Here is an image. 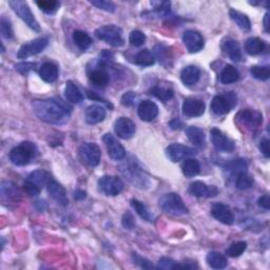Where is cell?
Returning <instances> with one entry per match:
<instances>
[{
    "label": "cell",
    "mask_w": 270,
    "mask_h": 270,
    "mask_svg": "<svg viewBox=\"0 0 270 270\" xmlns=\"http://www.w3.org/2000/svg\"><path fill=\"white\" fill-rule=\"evenodd\" d=\"M175 265H177V262L174 260L169 258H162L157 263V268L169 270V269H174Z\"/></svg>",
    "instance_id": "obj_50"
},
{
    "label": "cell",
    "mask_w": 270,
    "mask_h": 270,
    "mask_svg": "<svg viewBox=\"0 0 270 270\" xmlns=\"http://www.w3.org/2000/svg\"><path fill=\"white\" fill-rule=\"evenodd\" d=\"M120 172L125 175V178L138 188H146L149 185L147 174L136 163H128L120 166Z\"/></svg>",
    "instance_id": "obj_5"
},
{
    "label": "cell",
    "mask_w": 270,
    "mask_h": 270,
    "mask_svg": "<svg viewBox=\"0 0 270 270\" xmlns=\"http://www.w3.org/2000/svg\"><path fill=\"white\" fill-rule=\"evenodd\" d=\"M183 41L190 53H198L204 48V38L198 31L188 30L183 35Z\"/></svg>",
    "instance_id": "obj_15"
},
{
    "label": "cell",
    "mask_w": 270,
    "mask_h": 270,
    "mask_svg": "<svg viewBox=\"0 0 270 270\" xmlns=\"http://www.w3.org/2000/svg\"><path fill=\"white\" fill-rule=\"evenodd\" d=\"M238 104V96L235 92H225L214 96L210 108L216 115L229 113Z\"/></svg>",
    "instance_id": "obj_4"
},
{
    "label": "cell",
    "mask_w": 270,
    "mask_h": 270,
    "mask_svg": "<svg viewBox=\"0 0 270 270\" xmlns=\"http://www.w3.org/2000/svg\"><path fill=\"white\" fill-rule=\"evenodd\" d=\"M260 150L261 152L264 154L265 157H269L270 156V152H269V141L267 138H264V140H262L260 143Z\"/></svg>",
    "instance_id": "obj_56"
},
{
    "label": "cell",
    "mask_w": 270,
    "mask_h": 270,
    "mask_svg": "<svg viewBox=\"0 0 270 270\" xmlns=\"http://www.w3.org/2000/svg\"><path fill=\"white\" fill-rule=\"evenodd\" d=\"M253 186V179L247 172H240L237 175L236 187L240 190H247Z\"/></svg>",
    "instance_id": "obj_40"
},
{
    "label": "cell",
    "mask_w": 270,
    "mask_h": 270,
    "mask_svg": "<svg viewBox=\"0 0 270 270\" xmlns=\"http://www.w3.org/2000/svg\"><path fill=\"white\" fill-rule=\"evenodd\" d=\"M89 79L92 84L97 87H106L110 82V76H109L105 69L98 67L96 69H92V71L89 72Z\"/></svg>",
    "instance_id": "obj_28"
},
{
    "label": "cell",
    "mask_w": 270,
    "mask_h": 270,
    "mask_svg": "<svg viewBox=\"0 0 270 270\" xmlns=\"http://www.w3.org/2000/svg\"><path fill=\"white\" fill-rule=\"evenodd\" d=\"M229 15L231 19L235 21V23L239 26V28L242 29L243 31H249L251 29L250 20L247 15H245V14L231 9L229 12Z\"/></svg>",
    "instance_id": "obj_35"
},
{
    "label": "cell",
    "mask_w": 270,
    "mask_h": 270,
    "mask_svg": "<svg viewBox=\"0 0 270 270\" xmlns=\"http://www.w3.org/2000/svg\"><path fill=\"white\" fill-rule=\"evenodd\" d=\"M266 43L258 37H250L245 42V51L250 55H258L265 51Z\"/></svg>",
    "instance_id": "obj_31"
},
{
    "label": "cell",
    "mask_w": 270,
    "mask_h": 270,
    "mask_svg": "<svg viewBox=\"0 0 270 270\" xmlns=\"http://www.w3.org/2000/svg\"><path fill=\"white\" fill-rule=\"evenodd\" d=\"M106 109L99 105H92L86 110V121L90 125H96L106 119Z\"/></svg>",
    "instance_id": "obj_23"
},
{
    "label": "cell",
    "mask_w": 270,
    "mask_h": 270,
    "mask_svg": "<svg viewBox=\"0 0 270 270\" xmlns=\"http://www.w3.org/2000/svg\"><path fill=\"white\" fill-rule=\"evenodd\" d=\"M238 120L247 129L252 130V129L259 128L262 125L263 115L257 110H251V109H245V110L240 111L239 113Z\"/></svg>",
    "instance_id": "obj_12"
},
{
    "label": "cell",
    "mask_w": 270,
    "mask_h": 270,
    "mask_svg": "<svg viewBox=\"0 0 270 270\" xmlns=\"http://www.w3.org/2000/svg\"><path fill=\"white\" fill-rule=\"evenodd\" d=\"M104 143L108 150V154L114 160H120L126 156V150L120 145V143L116 138L110 134L107 133L104 136Z\"/></svg>",
    "instance_id": "obj_14"
},
{
    "label": "cell",
    "mask_w": 270,
    "mask_h": 270,
    "mask_svg": "<svg viewBox=\"0 0 270 270\" xmlns=\"http://www.w3.org/2000/svg\"><path fill=\"white\" fill-rule=\"evenodd\" d=\"M0 191H1V199L3 203H18L21 199L18 187L12 181H2L1 186H0Z\"/></svg>",
    "instance_id": "obj_21"
},
{
    "label": "cell",
    "mask_w": 270,
    "mask_h": 270,
    "mask_svg": "<svg viewBox=\"0 0 270 270\" xmlns=\"http://www.w3.org/2000/svg\"><path fill=\"white\" fill-rule=\"evenodd\" d=\"M159 206L166 213L171 215H185L189 210L178 193H167L159 200Z\"/></svg>",
    "instance_id": "obj_3"
},
{
    "label": "cell",
    "mask_w": 270,
    "mask_h": 270,
    "mask_svg": "<svg viewBox=\"0 0 270 270\" xmlns=\"http://www.w3.org/2000/svg\"><path fill=\"white\" fill-rule=\"evenodd\" d=\"M151 94L159 100H162L163 103H167V101H169L173 98L174 92L170 84L159 83L151 90Z\"/></svg>",
    "instance_id": "obj_25"
},
{
    "label": "cell",
    "mask_w": 270,
    "mask_h": 270,
    "mask_svg": "<svg viewBox=\"0 0 270 270\" xmlns=\"http://www.w3.org/2000/svg\"><path fill=\"white\" fill-rule=\"evenodd\" d=\"M227 169L233 174L238 175L240 172H246L247 163L245 162V159H235L227 165Z\"/></svg>",
    "instance_id": "obj_44"
},
{
    "label": "cell",
    "mask_w": 270,
    "mask_h": 270,
    "mask_svg": "<svg viewBox=\"0 0 270 270\" xmlns=\"http://www.w3.org/2000/svg\"><path fill=\"white\" fill-rule=\"evenodd\" d=\"M169 48H167L164 45H158L155 47V55L158 58L159 62L165 64L166 61H169L171 60V55L169 52Z\"/></svg>",
    "instance_id": "obj_45"
},
{
    "label": "cell",
    "mask_w": 270,
    "mask_h": 270,
    "mask_svg": "<svg viewBox=\"0 0 270 270\" xmlns=\"http://www.w3.org/2000/svg\"><path fill=\"white\" fill-rule=\"evenodd\" d=\"M73 196H74V199L76 201H83V200L86 199L87 193L83 190H76V191H74V194H73Z\"/></svg>",
    "instance_id": "obj_59"
},
{
    "label": "cell",
    "mask_w": 270,
    "mask_h": 270,
    "mask_svg": "<svg viewBox=\"0 0 270 270\" xmlns=\"http://www.w3.org/2000/svg\"><path fill=\"white\" fill-rule=\"evenodd\" d=\"M170 127L174 130H177V129H180L181 127H183V123H181V121L178 119H175L173 120L171 122H170Z\"/></svg>",
    "instance_id": "obj_60"
},
{
    "label": "cell",
    "mask_w": 270,
    "mask_h": 270,
    "mask_svg": "<svg viewBox=\"0 0 270 270\" xmlns=\"http://www.w3.org/2000/svg\"><path fill=\"white\" fill-rule=\"evenodd\" d=\"M136 94L134 92H127L121 97V104L125 107H132L135 104Z\"/></svg>",
    "instance_id": "obj_51"
},
{
    "label": "cell",
    "mask_w": 270,
    "mask_h": 270,
    "mask_svg": "<svg viewBox=\"0 0 270 270\" xmlns=\"http://www.w3.org/2000/svg\"><path fill=\"white\" fill-rule=\"evenodd\" d=\"M33 111L36 116L42 121L54 125H62L65 123L71 115V108L57 99H41L35 100L33 105Z\"/></svg>",
    "instance_id": "obj_1"
},
{
    "label": "cell",
    "mask_w": 270,
    "mask_h": 270,
    "mask_svg": "<svg viewBox=\"0 0 270 270\" xmlns=\"http://www.w3.org/2000/svg\"><path fill=\"white\" fill-rule=\"evenodd\" d=\"M155 56L149 50H143L135 56V63L141 67H150L154 64Z\"/></svg>",
    "instance_id": "obj_38"
},
{
    "label": "cell",
    "mask_w": 270,
    "mask_h": 270,
    "mask_svg": "<svg viewBox=\"0 0 270 270\" xmlns=\"http://www.w3.org/2000/svg\"><path fill=\"white\" fill-rule=\"evenodd\" d=\"M73 41H74L78 49L82 51L88 50L93 43V40L89 36V34H87L86 32L80 30H77L73 33Z\"/></svg>",
    "instance_id": "obj_34"
},
{
    "label": "cell",
    "mask_w": 270,
    "mask_h": 270,
    "mask_svg": "<svg viewBox=\"0 0 270 270\" xmlns=\"http://www.w3.org/2000/svg\"><path fill=\"white\" fill-rule=\"evenodd\" d=\"M186 134H187V137L189 138V141H190L194 146H196V147L203 148L204 146H205L206 136H205V133H204L203 129L191 126L187 128Z\"/></svg>",
    "instance_id": "obj_26"
},
{
    "label": "cell",
    "mask_w": 270,
    "mask_h": 270,
    "mask_svg": "<svg viewBox=\"0 0 270 270\" xmlns=\"http://www.w3.org/2000/svg\"><path fill=\"white\" fill-rule=\"evenodd\" d=\"M167 155L173 163H178L180 160H183L187 157H190L195 155L196 151L187 146L180 144H172L166 150Z\"/></svg>",
    "instance_id": "obj_13"
},
{
    "label": "cell",
    "mask_w": 270,
    "mask_h": 270,
    "mask_svg": "<svg viewBox=\"0 0 270 270\" xmlns=\"http://www.w3.org/2000/svg\"><path fill=\"white\" fill-rule=\"evenodd\" d=\"M87 95H88V97H89L90 99H93V100H100V101H103L104 104H106L108 107L113 108V106H112L111 104H109L107 100H105V99H103L101 97H99L98 95H96V94L94 93V92H92V91H88V92H87Z\"/></svg>",
    "instance_id": "obj_58"
},
{
    "label": "cell",
    "mask_w": 270,
    "mask_h": 270,
    "mask_svg": "<svg viewBox=\"0 0 270 270\" xmlns=\"http://www.w3.org/2000/svg\"><path fill=\"white\" fill-rule=\"evenodd\" d=\"M64 95L65 98H67L68 101L73 104H79L82 103L84 96L82 92L78 89V87L72 82V80H69L65 84V89H64Z\"/></svg>",
    "instance_id": "obj_29"
},
{
    "label": "cell",
    "mask_w": 270,
    "mask_h": 270,
    "mask_svg": "<svg viewBox=\"0 0 270 270\" xmlns=\"http://www.w3.org/2000/svg\"><path fill=\"white\" fill-rule=\"evenodd\" d=\"M258 205L262 208H264L266 210H268L270 208V199H269V195H263L261 196V198L259 199L258 201Z\"/></svg>",
    "instance_id": "obj_57"
},
{
    "label": "cell",
    "mask_w": 270,
    "mask_h": 270,
    "mask_svg": "<svg viewBox=\"0 0 270 270\" xmlns=\"http://www.w3.org/2000/svg\"><path fill=\"white\" fill-rule=\"evenodd\" d=\"M129 41L133 47H141L146 41V36L142 31L134 30L129 36Z\"/></svg>",
    "instance_id": "obj_46"
},
{
    "label": "cell",
    "mask_w": 270,
    "mask_h": 270,
    "mask_svg": "<svg viewBox=\"0 0 270 270\" xmlns=\"http://www.w3.org/2000/svg\"><path fill=\"white\" fill-rule=\"evenodd\" d=\"M121 223H122L123 227H125L126 229H133L135 227L134 217L131 212H126L125 214H123Z\"/></svg>",
    "instance_id": "obj_52"
},
{
    "label": "cell",
    "mask_w": 270,
    "mask_h": 270,
    "mask_svg": "<svg viewBox=\"0 0 270 270\" xmlns=\"http://www.w3.org/2000/svg\"><path fill=\"white\" fill-rule=\"evenodd\" d=\"M201 77V70L195 65H188L180 72V79L186 86H193L199 82Z\"/></svg>",
    "instance_id": "obj_24"
},
{
    "label": "cell",
    "mask_w": 270,
    "mask_h": 270,
    "mask_svg": "<svg viewBox=\"0 0 270 270\" xmlns=\"http://www.w3.org/2000/svg\"><path fill=\"white\" fill-rule=\"evenodd\" d=\"M250 73L254 78L260 80H267L270 76V68L268 65H253Z\"/></svg>",
    "instance_id": "obj_43"
},
{
    "label": "cell",
    "mask_w": 270,
    "mask_h": 270,
    "mask_svg": "<svg viewBox=\"0 0 270 270\" xmlns=\"http://www.w3.org/2000/svg\"><path fill=\"white\" fill-rule=\"evenodd\" d=\"M36 4L42 12L47 14L55 13L60 6V3L56 0H39V1H36Z\"/></svg>",
    "instance_id": "obj_41"
},
{
    "label": "cell",
    "mask_w": 270,
    "mask_h": 270,
    "mask_svg": "<svg viewBox=\"0 0 270 270\" xmlns=\"http://www.w3.org/2000/svg\"><path fill=\"white\" fill-rule=\"evenodd\" d=\"M137 113L144 121H151L158 115V107L151 100H143L138 106Z\"/></svg>",
    "instance_id": "obj_22"
},
{
    "label": "cell",
    "mask_w": 270,
    "mask_h": 270,
    "mask_svg": "<svg viewBox=\"0 0 270 270\" xmlns=\"http://www.w3.org/2000/svg\"><path fill=\"white\" fill-rule=\"evenodd\" d=\"M207 264L213 269H223L227 266V259L223 254L212 251L207 254Z\"/></svg>",
    "instance_id": "obj_36"
},
{
    "label": "cell",
    "mask_w": 270,
    "mask_h": 270,
    "mask_svg": "<svg viewBox=\"0 0 270 270\" xmlns=\"http://www.w3.org/2000/svg\"><path fill=\"white\" fill-rule=\"evenodd\" d=\"M210 134H211V141H212L214 148L217 151L227 152V153L235 151L236 149L235 142H233L228 136H226L221 130H218L216 128L211 129Z\"/></svg>",
    "instance_id": "obj_11"
},
{
    "label": "cell",
    "mask_w": 270,
    "mask_h": 270,
    "mask_svg": "<svg viewBox=\"0 0 270 270\" xmlns=\"http://www.w3.org/2000/svg\"><path fill=\"white\" fill-rule=\"evenodd\" d=\"M181 170L187 178H192L201 172V165L198 159L187 158L181 165Z\"/></svg>",
    "instance_id": "obj_33"
},
{
    "label": "cell",
    "mask_w": 270,
    "mask_h": 270,
    "mask_svg": "<svg viewBox=\"0 0 270 270\" xmlns=\"http://www.w3.org/2000/svg\"><path fill=\"white\" fill-rule=\"evenodd\" d=\"M94 6H97L98 9L107 12H114L116 10V5L112 1H107V0H97V1H91Z\"/></svg>",
    "instance_id": "obj_49"
},
{
    "label": "cell",
    "mask_w": 270,
    "mask_h": 270,
    "mask_svg": "<svg viewBox=\"0 0 270 270\" xmlns=\"http://www.w3.org/2000/svg\"><path fill=\"white\" fill-rule=\"evenodd\" d=\"M9 4L13 9V11L17 14V16H19L21 19H23L25 23L32 29V30L37 31V32L40 30L39 24L37 23V20L35 19L34 15L26 1L15 0V1H10Z\"/></svg>",
    "instance_id": "obj_7"
},
{
    "label": "cell",
    "mask_w": 270,
    "mask_h": 270,
    "mask_svg": "<svg viewBox=\"0 0 270 270\" xmlns=\"http://www.w3.org/2000/svg\"><path fill=\"white\" fill-rule=\"evenodd\" d=\"M151 4L154 6V9L158 12V13H162V14H167L168 12H169V9H170V2L168 1H153L151 2Z\"/></svg>",
    "instance_id": "obj_54"
},
{
    "label": "cell",
    "mask_w": 270,
    "mask_h": 270,
    "mask_svg": "<svg viewBox=\"0 0 270 270\" xmlns=\"http://www.w3.org/2000/svg\"><path fill=\"white\" fill-rule=\"evenodd\" d=\"M264 28H265V31L268 33L269 32V13H266L265 14V17H264Z\"/></svg>",
    "instance_id": "obj_61"
},
{
    "label": "cell",
    "mask_w": 270,
    "mask_h": 270,
    "mask_svg": "<svg viewBox=\"0 0 270 270\" xmlns=\"http://www.w3.org/2000/svg\"><path fill=\"white\" fill-rule=\"evenodd\" d=\"M211 214L215 220L225 225H232L235 223V214L228 206L224 205L222 203L214 204L212 209H211Z\"/></svg>",
    "instance_id": "obj_19"
},
{
    "label": "cell",
    "mask_w": 270,
    "mask_h": 270,
    "mask_svg": "<svg viewBox=\"0 0 270 270\" xmlns=\"http://www.w3.org/2000/svg\"><path fill=\"white\" fill-rule=\"evenodd\" d=\"M99 190L108 196L119 195L123 190V183L116 177L105 175L98 180Z\"/></svg>",
    "instance_id": "obj_9"
},
{
    "label": "cell",
    "mask_w": 270,
    "mask_h": 270,
    "mask_svg": "<svg viewBox=\"0 0 270 270\" xmlns=\"http://www.w3.org/2000/svg\"><path fill=\"white\" fill-rule=\"evenodd\" d=\"M96 37L107 42L108 45L119 48L125 45V39L122 37V30L120 28L110 25L98 28L95 31Z\"/></svg>",
    "instance_id": "obj_6"
},
{
    "label": "cell",
    "mask_w": 270,
    "mask_h": 270,
    "mask_svg": "<svg viewBox=\"0 0 270 270\" xmlns=\"http://www.w3.org/2000/svg\"><path fill=\"white\" fill-rule=\"evenodd\" d=\"M223 50L225 51V53L229 56L231 60L238 62L242 60V52H240L239 43L236 40L227 39L224 41Z\"/></svg>",
    "instance_id": "obj_30"
},
{
    "label": "cell",
    "mask_w": 270,
    "mask_h": 270,
    "mask_svg": "<svg viewBox=\"0 0 270 270\" xmlns=\"http://www.w3.org/2000/svg\"><path fill=\"white\" fill-rule=\"evenodd\" d=\"M131 206L134 208L136 213L140 215L142 218H144V220L148 221V222H152L153 216L150 213V211L148 210L147 206H146L144 203L137 201V200H131Z\"/></svg>",
    "instance_id": "obj_39"
},
{
    "label": "cell",
    "mask_w": 270,
    "mask_h": 270,
    "mask_svg": "<svg viewBox=\"0 0 270 270\" xmlns=\"http://www.w3.org/2000/svg\"><path fill=\"white\" fill-rule=\"evenodd\" d=\"M38 154L36 145L31 142H24L10 152V160L15 166H26Z\"/></svg>",
    "instance_id": "obj_2"
},
{
    "label": "cell",
    "mask_w": 270,
    "mask_h": 270,
    "mask_svg": "<svg viewBox=\"0 0 270 270\" xmlns=\"http://www.w3.org/2000/svg\"><path fill=\"white\" fill-rule=\"evenodd\" d=\"M0 32H1L3 38L10 39L13 37V29L11 23L4 17H2L1 21H0Z\"/></svg>",
    "instance_id": "obj_47"
},
{
    "label": "cell",
    "mask_w": 270,
    "mask_h": 270,
    "mask_svg": "<svg viewBox=\"0 0 270 270\" xmlns=\"http://www.w3.org/2000/svg\"><path fill=\"white\" fill-rule=\"evenodd\" d=\"M35 65L36 63H33V62H20L15 65V69L19 73H21V74L25 75V74H28L31 70H34Z\"/></svg>",
    "instance_id": "obj_53"
},
{
    "label": "cell",
    "mask_w": 270,
    "mask_h": 270,
    "mask_svg": "<svg viewBox=\"0 0 270 270\" xmlns=\"http://www.w3.org/2000/svg\"><path fill=\"white\" fill-rule=\"evenodd\" d=\"M27 180L33 181V183L38 185L41 188L42 186L48 185L49 181L52 180V177H51V174L49 172L45 170H36L29 175Z\"/></svg>",
    "instance_id": "obj_37"
},
{
    "label": "cell",
    "mask_w": 270,
    "mask_h": 270,
    "mask_svg": "<svg viewBox=\"0 0 270 270\" xmlns=\"http://www.w3.org/2000/svg\"><path fill=\"white\" fill-rule=\"evenodd\" d=\"M114 130L122 140H130L136 132L135 123L128 118H120L115 121Z\"/></svg>",
    "instance_id": "obj_16"
},
{
    "label": "cell",
    "mask_w": 270,
    "mask_h": 270,
    "mask_svg": "<svg viewBox=\"0 0 270 270\" xmlns=\"http://www.w3.org/2000/svg\"><path fill=\"white\" fill-rule=\"evenodd\" d=\"M47 189L51 198H52L55 202H57V204H60V205L63 207L68 205L69 200L67 196V192H65V189L58 183V181L52 179L48 183Z\"/></svg>",
    "instance_id": "obj_20"
},
{
    "label": "cell",
    "mask_w": 270,
    "mask_h": 270,
    "mask_svg": "<svg viewBox=\"0 0 270 270\" xmlns=\"http://www.w3.org/2000/svg\"><path fill=\"white\" fill-rule=\"evenodd\" d=\"M188 191L190 194L196 196V198H213V196L217 195L218 189L215 186L208 187L203 181L196 180L190 184Z\"/></svg>",
    "instance_id": "obj_18"
},
{
    "label": "cell",
    "mask_w": 270,
    "mask_h": 270,
    "mask_svg": "<svg viewBox=\"0 0 270 270\" xmlns=\"http://www.w3.org/2000/svg\"><path fill=\"white\" fill-rule=\"evenodd\" d=\"M220 79H221V83L224 85L237 83L240 79V73L235 67H233V65L227 64L222 71Z\"/></svg>",
    "instance_id": "obj_32"
},
{
    "label": "cell",
    "mask_w": 270,
    "mask_h": 270,
    "mask_svg": "<svg viewBox=\"0 0 270 270\" xmlns=\"http://www.w3.org/2000/svg\"><path fill=\"white\" fill-rule=\"evenodd\" d=\"M79 156L87 165L96 167L100 162L101 152L96 144L85 143L79 148Z\"/></svg>",
    "instance_id": "obj_8"
},
{
    "label": "cell",
    "mask_w": 270,
    "mask_h": 270,
    "mask_svg": "<svg viewBox=\"0 0 270 270\" xmlns=\"http://www.w3.org/2000/svg\"><path fill=\"white\" fill-rule=\"evenodd\" d=\"M246 249H247L246 242L240 240V242L231 244L230 247H228L227 250H226V253H227L231 258H237V257H240V255H242Z\"/></svg>",
    "instance_id": "obj_42"
},
{
    "label": "cell",
    "mask_w": 270,
    "mask_h": 270,
    "mask_svg": "<svg viewBox=\"0 0 270 270\" xmlns=\"http://www.w3.org/2000/svg\"><path fill=\"white\" fill-rule=\"evenodd\" d=\"M205 112V103L199 98H186L183 104V113L187 118H199Z\"/></svg>",
    "instance_id": "obj_17"
},
{
    "label": "cell",
    "mask_w": 270,
    "mask_h": 270,
    "mask_svg": "<svg viewBox=\"0 0 270 270\" xmlns=\"http://www.w3.org/2000/svg\"><path fill=\"white\" fill-rule=\"evenodd\" d=\"M39 76L46 83H54L58 77V68L53 62L43 63L39 69Z\"/></svg>",
    "instance_id": "obj_27"
},
{
    "label": "cell",
    "mask_w": 270,
    "mask_h": 270,
    "mask_svg": "<svg viewBox=\"0 0 270 270\" xmlns=\"http://www.w3.org/2000/svg\"><path fill=\"white\" fill-rule=\"evenodd\" d=\"M48 42L49 40L47 38L40 37V38H36L28 43H25V45L21 46V48L19 49L17 57L19 60H26V58L38 54L41 52V51L46 49V47L48 46Z\"/></svg>",
    "instance_id": "obj_10"
},
{
    "label": "cell",
    "mask_w": 270,
    "mask_h": 270,
    "mask_svg": "<svg viewBox=\"0 0 270 270\" xmlns=\"http://www.w3.org/2000/svg\"><path fill=\"white\" fill-rule=\"evenodd\" d=\"M133 259H134V261H135L136 264L140 265L142 268H145V269H151V268L154 267V266H153V265L151 264L150 261L146 260V259L140 257V255H137V254H135V253H133Z\"/></svg>",
    "instance_id": "obj_55"
},
{
    "label": "cell",
    "mask_w": 270,
    "mask_h": 270,
    "mask_svg": "<svg viewBox=\"0 0 270 270\" xmlns=\"http://www.w3.org/2000/svg\"><path fill=\"white\" fill-rule=\"evenodd\" d=\"M24 189H25V191L31 196L38 195L40 193V190H41V188L38 185H36L35 183H33V181L29 180H25Z\"/></svg>",
    "instance_id": "obj_48"
}]
</instances>
